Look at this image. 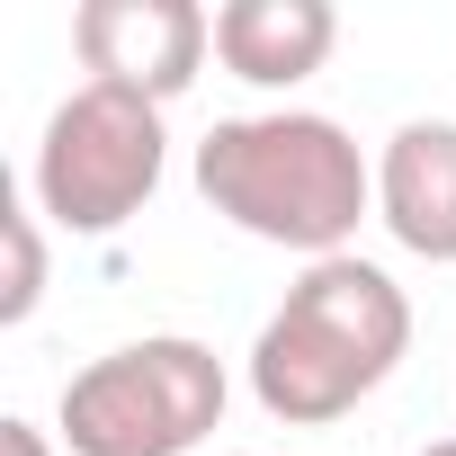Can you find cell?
<instances>
[{
	"label": "cell",
	"instance_id": "1",
	"mask_svg": "<svg viewBox=\"0 0 456 456\" xmlns=\"http://www.w3.org/2000/svg\"><path fill=\"white\" fill-rule=\"evenodd\" d=\"M197 197L233 224V233L296 251V260H340L358 224L376 215V161L340 117L314 108H251L215 117L197 134Z\"/></svg>",
	"mask_w": 456,
	"mask_h": 456
},
{
	"label": "cell",
	"instance_id": "2",
	"mask_svg": "<svg viewBox=\"0 0 456 456\" xmlns=\"http://www.w3.org/2000/svg\"><path fill=\"white\" fill-rule=\"evenodd\" d=\"M403 349H411V296L376 260L358 251L305 260L251 340V394L287 429H331L403 367Z\"/></svg>",
	"mask_w": 456,
	"mask_h": 456
},
{
	"label": "cell",
	"instance_id": "3",
	"mask_svg": "<svg viewBox=\"0 0 456 456\" xmlns=\"http://www.w3.org/2000/svg\"><path fill=\"white\" fill-rule=\"evenodd\" d=\"M224 403H233V376L206 340L143 331L90 358L81 376H63L54 438L63 456H197L224 429Z\"/></svg>",
	"mask_w": 456,
	"mask_h": 456
},
{
	"label": "cell",
	"instance_id": "4",
	"mask_svg": "<svg viewBox=\"0 0 456 456\" xmlns=\"http://www.w3.org/2000/svg\"><path fill=\"white\" fill-rule=\"evenodd\" d=\"M161 170H170L161 108L134 99V90H117V81H81L45 117L28 188H37L45 224H63V233H81V242H108V233H126V224L152 206Z\"/></svg>",
	"mask_w": 456,
	"mask_h": 456
},
{
	"label": "cell",
	"instance_id": "5",
	"mask_svg": "<svg viewBox=\"0 0 456 456\" xmlns=\"http://www.w3.org/2000/svg\"><path fill=\"white\" fill-rule=\"evenodd\" d=\"M72 45H81L90 81H117V90L170 108L179 90H197V72L215 54V10H197V0H81Z\"/></svg>",
	"mask_w": 456,
	"mask_h": 456
},
{
	"label": "cell",
	"instance_id": "6",
	"mask_svg": "<svg viewBox=\"0 0 456 456\" xmlns=\"http://www.w3.org/2000/svg\"><path fill=\"white\" fill-rule=\"evenodd\" d=\"M376 224L429 269H456V117H403L376 152Z\"/></svg>",
	"mask_w": 456,
	"mask_h": 456
},
{
	"label": "cell",
	"instance_id": "7",
	"mask_svg": "<svg viewBox=\"0 0 456 456\" xmlns=\"http://www.w3.org/2000/svg\"><path fill=\"white\" fill-rule=\"evenodd\" d=\"M340 19L331 0H224L215 10V63L251 90H296L331 63Z\"/></svg>",
	"mask_w": 456,
	"mask_h": 456
},
{
	"label": "cell",
	"instance_id": "8",
	"mask_svg": "<svg viewBox=\"0 0 456 456\" xmlns=\"http://www.w3.org/2000/svg\"><path fill=\"white\" fill-rule=\"evenodd\" d=\"M0 233H10V287H0V322H28L45 305V233H37V206H10L0 215Z\"/></svg>",
	"mask_w": 456,
	"mask_h": 456
},
{
	"label": "cell",
	"instance_id": "9",
	"mask_svg": "<svg viewBox=\"0 0 456 456\" xmlns=\"http://www.w3.org/2000/svg\"><path fill=\"white\" fill-rule=\"evenodd\" d=\"M0 456H63V438H54V429H37V420H19V411H10V420H0Z\"/></svg>",
	"mask_w": 456,
	"mask_h": 456
},
{
	"label": "cell",
	"instance_id": "10",
	"mask_svg": "<svg viewBox=\"0 0 456 456\" xmlns=\"http://www.w3.org/2000/svg\"><path fill=\"white\" fill-rule=\"evenodd\" d=\"M420 456H456V438H429V447H420Z\"/></svg>",
	"mask_w": 456,
	"mask_h": 456
}]
</instances>
